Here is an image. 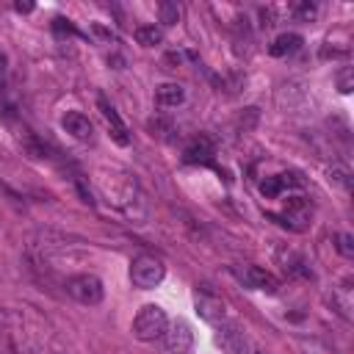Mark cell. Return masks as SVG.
<instances>
[{
  "label": "cell",
  "instance_id": "6da1fadb",
  "mask_svg": "<svg viewBox=\"0 0 354 354\" xmlns=\"http://www.w3.org/2000/svg\"><path fill=\"white\" fill-rule=\"evenodd\" d=\"M169 326V318L166 313L158 307V304H144L138 310V315L133 318V335L144 343H152V340H160L163 332Z\"/></svg>",
  "mask_w": 354,
  "mask_h": 354
},
{
  "label": "cell",
  "instance_id": "7a4b0ae2",
  "mask_svg": "<svg viewBox=\"0 0 354 354\" xmlns=\"http://www.w3.org/2000/svg\"><path fill=\"white\" fill-rule=\"evenodd\" d=\"M163 277H166V268L155 254H138L130 263V282L141 290H149V288L160 285Z\"/></svg>",
  "mask_w": 354,
  "mask_h": 354
},
{
  "label": "cell",
  "instance_id": "3957f363",
  "mask_svg": "<svg viewBox=\"0 0 354 354\" xmlns=\"http://www.w3.org/2000/svg\"><path fill=\"white\" fill-rule=\"evenodd\" d=\"M66 293L80 304H100L105 296V288L94 274H75L66 279Z\"/></svg>",
  "mask_w": 354,
  "mask_h": 354
},
{
  "label": "cell",
  "instance_id": "277c9868",
  "mask_svg": "<svg viewBox=\"0 0 354 354\" xmlns=\"http://www.w3.org/2000/svg\"><path fill=\"white\" fill-rule=\"evenodd\" d=\"M232 274H235L246 288H252V290H263V293H277V290H279V279H277L271 271L260 268V266H252V263L235 266Z\"/></svg>",
  "mask_w": 354,
  "mask_h": 354
},
{
  "label": "cell",
  "instance_id": "5b68a950",
  "mask_svg": "<svg viewBox=\"0 0 354 354\" xmlns=\"http://www.w3.org/2000/svg\"><path fill=\"white\" fill-rule=\"evenodd\" d=\"M160 340L166 343V348L171 354H188L191 346H194V332H191V326L185 321H171Z\"/></svg>",
  "mask_w": 354,
  "mask_h": 354
},
{
  "label": "cell",
  "instance_id": "8992f818",
  "mask_svg": "<svg viewBox=\"0 0 354 354\" xmlns=\"http://www.w3.org/2000/svg\"><path fill=\"white\" fill-rule=\"evenodd\" d=\"M282 224L290 227V230H296V232H304L313 224V205L307 199H301V196L290 199L288 207H285V213H282Z\"/></svg>",
  "mask_w": 354,
  "mask_h": 354
},
{
  "label": "cell",
  "instance_id": "52a82bcc",
  "mask_svg": "<svg viewBox=\"0 0 354 354\" xmlns=\"http://www.w3.org/2000/svg\"><path fill=\"white\" fill-rule=\"evenodd\" d=\"M194 307H196V313H199V315H202L207 324H213V326L224 324V318H227V304H224V301H221L216 293H210V290L196 293Z\"/></svg>",
  "mask_w": 354,
  "mask_h": 354
},
{
  "label": "cell",
  "instance_id": "ba28073f",
  "mask_svg": "<svg viewBox=\"0 0 354 354\" xmlns=\"http://www.w3.org/2000/svg\"><path fill=\"white\" fill-rule=\"evenodd\" d=\"M97 105H100V113H102V119L108 122V130H111V138L119 144V147H127L130 144V130H127V124L122 122V116L116 113V108L105 100V97H97Z\"/></svg>",
  "mask_w": 354,
  "mask_h": 354
},
{
  "label": "cell",
  "instance_id": "9c48e42d",
  "mask_svg": "<svg viewBox=\"0 0 354 354\" xmlns=\"http://www.w3.org/2000/svg\"><path fill=\"white\" fill-rule=\"evenodd\" d=\"M61 124H64V130H66L69 136H75L77 141H91V136H94V124H91L88 116L80 113V111H69V113H64Z\"/></svg>",
  "mask_w": 354,
  "mask_h": 354
},
{
  "label": "cell",
  "instance_id": "30bf717a",
  "mask_svg": "<svg viewBox=\"0 0 354 354\" xmlns=\"http://www.w3.org/2000/svg\"><path fill=\"white\" fill-rule=\"evenodd\" d=\"M218 343L227 354H246L249 343L235 324H218Z\"/></svg>",
  "mask_w": 354,
  "mask_h": 354
},
{
  "label": "cell",
  "instance_id": "8fae6325",
  "mask_svg": "<svg viewBox=\"0 0 354 354\" xmlns=\"http://www.w3.org/2000/svg\"><path fill=\"white\" fill-rule=\"evenodd\" d=\"M299 185H301V180L296 174H277V177H266L260 183V191H263V196H279V194L299 188Z\"/></svg>",
  "mask_w": 354,
  "mask_h": 354
},
{
  "label": "cell",
  "instance_id": "7c38bea8",
  "mask_svg": "<svg viewBox=\"0 0 354 354\" xmlns=\"http://www.w3.org/2000/svg\"><path fill=\"white\" fill-rule=\"evenodd\" d=\"M185 100V88L180 83H160L155 88V102L160 108H177Z\"/></svg>",
  "mask_w": 354,
  "mask_h": 354
},
{
  "label": "cell",
  "instance_id": "4fadbf2b",
  "mask_svg": "<svg viewBox=\"0 0 354 354\" xmlns=\"http://www.w3.org/2000/svg\"><path fill=\"white\" fill-rule=\"evenodd\" d=\"M299 47H301V36H299V33H279V36L271 41L268 53H271V55H277V58H282V55L296 53Z\"/></svg>",
  "mask_w": 354,
  "mask_h": 354
},
{
  "label": "cell",
  "instance_id": "5bb4252c",
  "mask_svg": "<svg viewBox=\"0 0 354 354\" xmlns=\"http://www.w3.org/2000/svg\"><path fill=\"white\" fill-rule=\"evenodd\" d=\"M213 160V144L210 138H196L188 149H185V163H210Z\"/></svg>",
  "mask_w": 354,
  "mask_h": 354
},
{
  "label": "cell",
  "instance_id": "9a60e30c",
  "mask_svg": "<svg viewBox=\"0 0 354 354\" xmlns=\"http://www.w3.org/2000/svg\"><path fill=\"white\" fill-rule=\"evenodd\" d=\"M136 41L141 47H158L163 41V30L158 25H141V28H136Z\"/></svg>",
  "mask_w": 354,
  "mask_h": 354
},
{
  "label": "cell",
  "instance_id": "2e32d148",
  "mask_svg": "<svg viewBox=\"0 0 354 354\" xmlns=\"http://www.w3.org/2000/svg\"><path fill=\"white\" fill-rule=\"evenodd\" d=\"M158 14H160V22H163V25H177L183 11H180L177 3H160V6H158Z\"/></svg>",
  "mask_w": 354,
  "mask_h": 354
},
{
  "label": "cell",
  "instance_id": "e0dca14e",
  "mask_svg": "<svg viewBox=\"0 0 354 354\" xmlns=\"http://www.w3.org/2000/svg\"><path fill=\"white\" fill-rule=\"evenodd\" d=\"M290 14H293L296 19H301V22H313V19L318 17V6H315V3H296V6L290 8Z\"/></svg>",
  "mask_w": 354,
  "mask_h": 354
},
{
  "label": "cell",
  "instance_id": "ac0fdd59",
  "mask_svg": "<svg viewBox=\"0 0 354 354\" xmlns=\"http://www.w3.org/2000/svg\"><path fill=\"white\" fill-rule=\"evenodd\" d=\"M335 246H337V252H340L346 260H351V257H354V238H351L348 232H340Z\"/></svg>",
  "mask_w": 354,
  "mask_h": 354
},
{
  "label": "cell",
  "instance_id": "d6986e66",
  "mask_svg": "<svg viewBox=\"0 0 354 354\" xmlns=\"http://www.w3.org/2000/svg\"><path fill=\"white\" fill-rule=\"evenodd\" d=\"M337 88H340L343 94L351 91V69H340V72H337Z\"/></svg>",
  "mask_w": 354,
  "mask_h": 354
},
{
  "label": "cell",
  "instance_id": "ffe728a7",
  "mask_svg": "<svg viewBox=\"0 0 354 354\" xmlns=\"http://www.w3.org/2000/svg\"><path fill=\"white\" fill-rule=\"evenodd\" d=\"M14 8H17V11H19V14H22V11H25V14H28V11H33V3H17V6H14Z\"/></svg>",
  "mask_w": 354,
  "mask_h": 354
},
{
  "label": "cell",
  "instance_id": "44dd1931",
  "mask_svg": "<svg viewBox=\"0 0 354 354\" xmlns=\"http://www.w3.org/2000/svg\"><path fill=\"white\" fill-rule=\"evenodd\" d=\"M6 69V55H0V72Z\"/></svg>",
  "mask_w": 354,
  "mask_h": 354
},
{
  "label": "cell",
  "instance_id": "7402d4cb",
  "mask_svg": "<svg viewBox=\"0 0 354 354\" xmlns=\"http://www.w3.org/2000/svg\"><path fill=\"white\" fill-rule=\"evenodd\" d=\"M252 354H263V351H252Z\"/></svg>",
  "mask_w": 354,
  "mask_h": 354
}]
</instances>
